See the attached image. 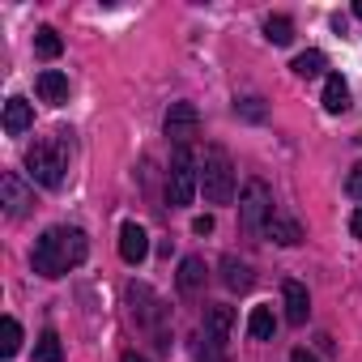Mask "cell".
I'll list each match as a JSON object with an SVG mask.
<instances>
[{
	"instance_id": "obj_1",
	"label": "cell",
	"mask_w": 362,
	"mask_h": 362,
	"mask_svg": "<svg viewBox=\"0 0 362 362\" xmlns=\"http://www.w3.org/2000/svg\"><path fill=\"white\" fill-rule=\"evenodd\" d=\"M90 256V239L77 226H47L30 252V264L39 277H64L69 269H77Z\"/></svg>"
},
{
	"instance_id": "obj_2",
	"label": "cell",
	"mask_w": 362,
	"mask_h": 362,
	"mask_svg": "<svg viewBox=\"0 0 362 362\" xmlns=\"http://www.w3.org/2000/svg\"><path fill=\"white\" fill-rule=\"evenodd\" d=\"M26 170L35 184L43 188H64V175H69V132H56V136H43L26 149Z\"/></svg>"
},
{
	"instance_id": "obj_3",
	"label": "cell",
	"mask_w": 362,
	"mask_h": 362,
	"mask_svg": "<svg viewBox=\"0 0 362 362\" xmlns=\"http://www.w3.org/2000/svg\"><path fill=\"white\" fill-rule=\"evenodd\" d=\"M201 192V158L192 149H175L170 170H166V201L170 209H188Z\"/></svg>"
},
{
	"instance_id": "obj_4",
	"label": "cell",
	"mask_w": 362,
	"mask_h": 362,
	"mask_svg": "<svg viewBox=\"0 0 362 362\" xmlns=\"http://www.w3.org/2000/svg\"><path fill=\"white\" fill-rule=\"evenodd\" d=\"M201 192L209 205H230L235 201V162L222 145H209L201 158Z\"/></svg>"
},
{
	"instance_id": "obj_5",
	"label": "cell",
	"mask_w": 362,
	"mask_h": 362,
	"mask_svg": "<svg viewBox=\"0 0 362 362\" xmlns=\"http://www.w3.org/2000/svg\"><path fill=\"white\" fill-rule=\"evenodd\" d=\"M277 214V201H273V188L264 179H247L243 192H239V226L247 239H264V226L269 218Z\"/></svg>"
},
{
	"instance_id": "obj_6",
	"label": "cell",
	"mask_w": 362,
	"mask_h": 362,
	"mask_svg": "<svg viewBox=\"0 0 362 362\" xmlns=\"http://www.w3.org/2000/svg\"><path fill=\"white\" fill-rule=\"evenodd\" d=\"M128 303H132V320L153 337V345L158 349H170V332H166V307H162V298L149 290V286H141V281H128Z\"/></svg>"
},
{
	"instance_id": "obj_7",
	"label": "cell",
	"mask_w": 362,
	"mask_h": 362,
	"mask_svg": "<svg viewBox=\"0 0 362 362\" xmlns=\"http://www.w3.org/2000/svg\"><path fill=\"white\" fill-rule=\"evenodd\" d=\"M230 328H235V311L230 307H205L201 320V362H226L230 349Z\"/></svg>"
},
{
	"instance_id": "obj_8",
	"label": "cell",
	"mask_w": 362,
	"mask_h": 362,
	"mask_svg": "<svg viewBox=\"0 0 362 362\" xmlns=\"http://www.w3.org/2000/svg\"><path fill=\"white\" fill-rule=\"evenodd\" d=\"M162 128L175 141V149H192V141L201 136V111H197V103H170Z\"/></svg>"
},
{
	"instance_id": "obj_9",
	"label": "cell",
	"mask_w": 362,
	"mask_h": 362,
	"mask_svg": "<svg viewBox=\"0 0 362 362\" xmlns=\"http://www.w3.org/2000/svg\"><path fill=\"white\" fill-rule=\"evenodd\" d=\"M0 205H5V214L9 218H26L30 209H35V192L26 188V179L22 175H0Z\"/></svg>"
},
{
	"instance_id": "obj_10",
	"label": "cell",
	"mask_w": 362,
	"mask_h": 362,
	"mask_svg": "<svg viewBox=\"0 0 362 362\" xmlns=\"http://www.w3.org/2000/svg\"><path fill=\"white\" fill-rule=\"evenodd\" d=\"M119 256H124V264H145V256H149V235H145V226L141 222H124L119 226Z\"/></svg>"
},
{
	"instance_id": "obj_11",
	"label": "cell",
	"mask_w": 362,
	"mask_h": 362,
	"mask_svg": "<svg viewBox=\"0 0 362 362\" xmlns=\"http://www.w3.org/2000/svg\"><path fill=\"white\" fill-rule=\"evenodd\" d=\"M281 303H286V320L294 324V328H303L307 320H311V294H307V286L303 281H281Z\"/></svg>"
},
{
	"instance_id": "obj_12",
	"label": "cell",
	"mask_w": 362,
	"mask_h": 362,
	"mask_svg": "<svg viewBox=\"0 0 362 362\" xmlns=\"http://www.w3.org/2000/svg\"><path fill=\"white\" fill-rule=\"evenodd\" d=\"M0 124H5V132H9V136H22V132H30V128H35V107H30L22 94H13V98L5 103V115H0Z\"/></svg>"
},
{
	"instance_id": "obj_13",
	"label": "cell",
	"mask_w": 362,
	"mask_h": 362,
	"mask_svg": "<svg viewBox=\"0 0 362 362\" xmlns=\"http://www.w3.org/2000/svg\"><path fill=\"white\" fill-rule=\"evenodd\" d=\"M35 90H39V98H43L47 107H64V103H69V77H64L60 69H43V73L35 77Z\"/></svg>"
},
{
	"instance_id": "obj_14",
	"label": "cell",
	"mask_w": 362,
	"mask_h": 362,
	"mask_svg": "<svg viewBox=\"0 0 362 362\" xmlns=\"http://www.w3.org/2000/svg\"><path fill=\"white\" fill-rule=\"evenodd\" d=\"M264 239H273L277 247H298L303 243V226H298V218H290V214H273L269 218V226H264Z\"/></svg>"
},
{
	"instance_id": "obj_15",
	"label": "cell",
	"mask_w": 362,
	"mask_h": 362,
	"mask_svg": "<svg viewBox=\"0 0 362 362\" xmlns=\"http://www.w3.org/2000/svg\"><path fill=\"white\" fill-rule=\"evenodd\" d=\"M205 277H209V269H205V260L201 256H184V260H179V294H201L205 290Z\"/></svg>"
},
{
	"instance_id": "obj_16",
	"label": "cell",
	"mask_w": 362,
	"mask_h": 362,
	"mask_svg": "<svg viewBox=\"0 0 362 362\" xmlns=\"http://www.w3.org/2000/svg\"><path fill=\"white\" fill-rule=\"evenodd\" d=\"M252 281H256V273H252V264H247V260H239V256H222V286H226V290L247 294V290H252Z\"/></svg>"
},
{
	"instance_id": "obj_17",
	"label": "cell",
	"mask_w": 362,
	"mask_h": 362,
	"mask_svg": "<svg viewBox=\"0 0 362 362\" xmlns=\"http://www.w3.org/2000/svg\"><path fill=\"white\" fill-rule=\"evenodd\" d=\"M320 103H324L328 115H341V111L349 107V86H345L341 73H328V77H324V98H320Z\"/></svg>"
},
{
	"instance_id": "obj_18",
	"label": "cell",
	"mask_w": 362,
	"mask_h": 362,
	"mask_svg": "<svg viewBox=\"0 0 362 362\" xmlns=\"http://www.w3.org/2000/svg\"><path fill=\"white\" fill-rule=\"evenodd\" d=\"M273 332H277V315H273V307H269V303L252 307V315H247V337H252V341H273Z\"/></svg>"
},
{
	"instance_id": "obj_19",
	"label": "cell",
	"mask_w": 362,
	"mask_h": 362,
	"mask_svg": "<svg viewBox=\"0 0 362 362\" xmlns=\"http://www.w3.org/2000/svg\"><path fill=\"white\" fill-rule=\"evenodd\" d=\"M18 349H22V324L13 315H5L0 320V358H13Z\"/></svg>"
},
{
	"instance_id": "obj_20",
	"label": "cell",
	"mask_w": 362,
	"mask_h": 362,
	"mask_svg": "<svg viewBox=\"0 0 362 362\" xmlns=\"http://www.w3.org/2000/svg\"><path fill=\"white\" fill-rule=\"evenodd\" d=\"M35 358H39V362H64V341H60V332H56V328H47V332L39 337Z\"/></svg>"
},
{
	"instance_id": "obj_21",
	"label": "cell",
	"mask_w": 362,
	"mask_h": 362,
	"mask_svg": "<svg viewBox=\"0 0 362 362\" xmlns=\"http://www.w3.org/2000/svg\"><path fill=\"white\" fill-rule=\"evenodd\" d=\"M264 35H269V43L286 47V43H294V22H290L286 13H273V18L264 22Z\"/></svg>"
},
{
	"instance_id": "obj_22",
	"label": "cell",
	"mask_w": 362,
	"mask_h": 362,
	"mask_svg": "<svg viewBox=\"0 0 362 362\" xmlns=\"http://www.w3.org/2000/svg\"><path fill=\"white\" fill-rule=\"evenodd\" d=\"M35 52H39L43 60H56V56L64 52V39H60V30H52V26H43V30L35 35Z\"/></svg>"
},
{
	"instance_id": "obj_23",
	"label": "cell",
	"mask_w": 362,
	"mask_h": 362,
	"mask_svg": "<svg viewBox=\"0 0 362 362\" xmlns=\"http://www.w3.org/2000/svg\"><path fill=\"white\" fill-rule=\"evenodd\" d=\"M290 69H294L298 77H307V81H311V77H320V73L328 69V60H324V52H303V56H294V64H290Z\"/></svg>"
},
{
	"instance_id": "obj_24",
	"label": "cell",
	"mask_w": 362,
	"mask_h": 362,
	"mask_svg": "<svg viewBox=\"0 0 362 362\" xmlns=\"http://www.w3.org/2000/svg\"><path fill=\"white\" fill-rule=\"evenodd\" d=\"M235 111H239L243 119H264V103H260V98H239Z\"/></svg>"
},
{
	"instance_id": "obj_25",
	"label": "cell",
	"mask_w": 362,
	"mask_h": 362,
	"mask_svg": "<svg viewBox=\"0 0 362 362\" xmlns=\"http://www.w3.org/2000/svg\"><path fill=\"white\" fill-rule=\"evenodd\" d=\"M345 192H349L354 201H362V162H358V166L345 175Z\"/></svg>"
},
{
	"instance_id": "obj_26",
	"label": "cell",
	"mask_w": 362,
	"mask_h": 362,
	"mask_svg": "<svg viewBox=\"0 0 362 362\" xmlns=\"http://www.w3.org/2000/svg\"><path fill=\"white\" fill-rule=\"evenodd\" d=\"M192 230H197L201 239H205V235H214V214H205V218H197V222H192Z\"/></svg>"
},
{
	"instance_id": "obj_27",
	"label": "cell",
	"mask_w": 362,
	"mask_h": 362,
	"mask_svg": "<svg viewBox=\"0 0 362 362\" xmlns=\"http://www.w3.org/2000/svg\"><path fill=\"white\" fill-rule=\"evenodd\" d=\"M349 235H354V239H362V205L349 214Z\"/></svg>"
},
{
	"instance_id": "obj_28",
	"label": "cell",
	"mask_w": 362,
	"mask_h": 362,
	"mask_svg": "<svg viewBox=\"0 0 362 362\" xmlns=\"http://www.w3.org/2000/svg\"><path fill=\"white\" fill-rule=\"evenodd\" d=\"M290 362H320V358H315L311 349H294V354H290Z\"/></svg>"
},
{
	"instance_id": "obj_29",
	"label": "cell",
	"mask_w": 362,
	"mask_h": 362,
	"mask_svg": "<svg viewBox=\"0 0 362 362\" xmlns=\"http://www.w3.org/2000/svg\"><path fill=\"white\" fill-rule=\"evenodd\" d=\"M119 362H149V358H145V354H132V349H128V354H124Z\"/></svg>"
},
{
	"instance_id": "obj_30",
	"label": "cell",
	"mask_w": 362,
	"mask_h": 362,
	"mask_svg": "<svg viewBox=\"0 0 362 362\" xmlns=\"http://www.w3.org/2000/svg\"><path fill=\"white\" fill-rule=\"evenodd\" d=\"M354 18H362V0H358V5H354Z\"/></svg>"
}]
</instances>
